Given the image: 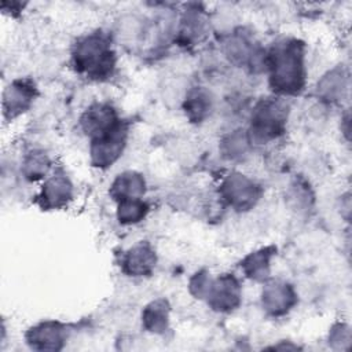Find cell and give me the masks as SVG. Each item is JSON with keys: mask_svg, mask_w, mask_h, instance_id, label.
<instances>
[{"mask_svg": "<svg viewBox=\"0 0 352 352\" xmlns=\"http://www.w3.org/2000/svg\"><path fill=\"white\" fill-rule=\"evenodd\" d=\"M72 59L78 73L94 80H103L111 76L116 66V52L110 37L102 32L91 33L78 40Z\"/></svg>", "mask_w": 352, "mask_h": 352, "instance_id": "obj_2", "label": "cell"}, {"mask_svg": "<svg viewBox=\"0 0 352 352\" xmlns=\"http://www.w3.org/2000/svg\"><path fill=\"white\" fill-rule=\"evenodd\" d=\"M36 85L29 78L14 80L3 92V113L7 120H12L25 113L36 98Z\"/></svg>", "mask_w": 352, "mask_h": 352, "instance_id": "obj_8", "label": "cell"}, {"mask_svg": "<svg viewBox=\"0 0 352 352\" xmlns=\"http://www.w3.org/2000/svg\"><path fill=\"white\" fill-rule=\"evenodd\" d=\"M144 192L146 180L140 173L135 170L120 173L110 186V197L117 202L126 199H140Z\"/></svg>", "mask_w": 352, "mask_h": 352, "instance_id": "obj_14", "label": "cell"}, {"mask_svg": "<svg viewBox=\"0 0 352 352\" xmlns=\"http://www.w3.org/2000/svg\"><path fill=\"white\" fill-rule=\"evenodd\" d=\"M289 117V104L282 99L267 98L260 100L252 113L248 136L250 143L264 144L286 131Z\"/></svg>", "mask_w": 352, "mask_h": 352, "instance_id": "obj_3", "label": "cell"}, {"mask_svg": "<svg viewBox=\"0 0 352 352\" xmlns=\"http://www.w3.org/2000/svg\"><path fill=\"white\" fill-rule=\"evenodd\" d=\"M270 85L279 95H297L305 85L304 44L286 38L272 45L265 54Z\"/></svg>", "mask_w": 352, "mask_h": 352, "instance_id": "obj_1", "label": "cell"}, {"mask_svg": "<svg viewBox=\"0 0 352 352\" xmlns=\"http://www.w3.org/2000/svg\"><path fill=\"white\" fill-rule=\"evenodd\" d=\"M73 197V186L63 175H55L45 180L38 195V204L43 209H60L67 205Z\"/></svg>", "mask_w": 352, "mask_h": 352, "instance_id": "obj_13", "label": "cell"}, {"mask_svg": "<svg viewBox=\"0 0 352 352\" xmlns=\"http://www.w3.org/2000/svg\"><path fill=\"white\" fill-rule=\"evenodd\" d=\"M348 91V74L342 67L327 72L318 82V96L327 103H338Z\"/></svg>", "mask_w": 352, "mask_h": 352, "instance_id": "obj_15", "label": "cell"}, {"mask_svg": "<svg viewBox=\"0 0 352 352\" xmlns=\"http://www.w3.org/2000/svg\"><path fill=\"white\" fill-rule=\"evenodd\" d=\"M351 342V330L344 323H337L329 333V344L334 349H346Z\"/></svg>", "mask_w": 352, "mask_h": 352, "instance_id": "obj_24", "label": "cell"}, {"mask_svg": "<svg viewBox=\"0 0 352 352\" xmlns=\"http://www.w3.org/2000/svg\"><path fill=\"white\" fill-rule=\"evenodd\" d=\"M157 264V254L150 243L139 242L128 249L121 258V270L129 276L150 275Z\"/></svg>", "mask_w": 352, "mask_h": 352, "instance_id": "obj_11", "label": "cell"}, {"mask_svg": "<svg viewBox=\"0 0 352 352\" xmlns=\"http://www.w3.org/2000/svg\"><path fill=\"white\" fill-rule=\"evenodd\" d=\"M208 305L216 312H231L239 307L242 300V289L239 280L232 274H223L212 279L206 294Z\"/></svg>", "mask_w": 352, "mask_h": 352, "instance_id": "obj_6", "label": "cell"}, {"mask_svg": "<svg viewBox=\"0 0 352 352\" xmlns=\"http://www.w3.org/2000/svg\"><path fill=\"white\" fill-rule=\"evenodd\" d=\"M212 96L201 87L190 89L184 98L183 109L191 122H202L212 111Z\"/></svg>", "mask_w": 352, "mask_h": 352, "instance_id": "obj_18", "label": "cell"}, {"mask_svg": "<svg viewBox=\"0 0 352 352\" xmlns=\"http://www.w3.org/2000/svg\"><path fill=\"white\" fill-rule=\"evenodd\" d=\"M226 55L235 65H248L252 67L265 65V52L254 47L252 38L243 33L232 34L226 43Z\"/></svg>", "mask_w": 352, "mask_h": 352, "instance_id": "obj_12", "label": "cell"}, {"mask_svg": "<svg viewBox=\"0 0 352 352\" xmlns=\"http://www.w3.org/2000/svg\"><path fill=\"white\" fill-rule=\"evenodd\" d=\"M297 302V294L292 285L283 280L265 282L261 292V305L271 316L286 315Z\"/></svg>", "mask_w": 352, "mask_h": 352, "instance_id": "obj_9", "label": "cell"}, {"mask_svg": "<svg viewBox=\"0 0 352 352\" xmlns=\"http://www.w3.org/2000/svg\"><path fill=\"white\" fill-rule=\"evenodd\" d=\"M170 305L165 298H155L142 312L143 327L154 334H164L169 329Z\"/></svg>", "mask_w": 352, "mask_h": 352, "instance_id": "obj_17", "label": "cell"}, {"mask_svg": "<svg viewBox=\"0 0 352 352\" xmlns=\"http://www.w3.org/2000/svg\"><path fill=\"white\" fill-rule=\"evenodd\" d=\"M121 122L117 111L109 103H95L89 106L80 120L81 129L91 140L113 131Z\"/></svg>", "mask_w": 352, "mask_h": 352, "instance_id": "obj_7", "label": "cell"}, {"mask_svg": "<svg viewBox=\"0 0 352 352\" xmlns=\"http://www.w3.org/2000/svg\"><path fill=\"white\" fill-rule=\"evenodd\" d=\"M249 146H250V140H249L248 132L238 129L231 132L221 140L220 148L226 158L241 160L248 154Z\"/></svg>", "mask_w": 352, "mask_h": 352, "instance_id": "obj_20", "label": "cell"}, {"mask_svg": "<svg viewBox=\"0 0 352 352\" xmlns=\"http://www.w3.org/2000/svg\"><path fill=\"white\" fill-rule=\"evenodd\" d=\"M148 206L140 199H126L118 202L117 219L121 224H135L146 217Z\"/></svg>", "mask_w": 352, "mask_h": 352, "instance_id": "obj_22", "label": "cell"}, {"mask_svg": "<svg viewBox=\"0 0 352 352\" xmlns=\"http://www.w3.org/2000/svg\"><path fill=\"white\" fill-rule=\"evenodd\" d=\"M67 338L66 327L54 320L41 322L26 333V342L36 351H59Z\"/></svg>", "mask_w": 352, "mask_h": 352, "instance_id": "obj_10", "label": "cell"}, {"mask_svg": "<svg viewBox=\"0 0 352 352\" xmlns=\"http://www.w3.org/2000/svg\"><path fill=\"white\" fill-rule=\"evenodd\" d=\"M205 18L202 12L197 10L187 11L182 19L180 29H179V43L183 45H191L199 41L205 34Z\"/></svg>", "mask_w": 352, "mask_h": 352, "instance_id": "obj_19", "label": "cell"}, {"mask_svg": "<svg viewBox=\"0 0 352 352\" xmlns=\"http://www.w3.org/2000/svg\"><path fill=\"white\" fill-rule=\"evenodd\" d=\"M221 198L235 210L245 212L252 209L261 197V187L250 177L232 172L220 184Z\"/></svg>", "mask_w": 352, "mask_h": 352, "instance_id": "obj_4", "label": "cell"}, {"mask_svg": "<svg viewBox=\"0 0 352 352\" xmlns=\"http://www.w3.org/2000/svg\"><path fill=\"white\" fill-rule=\"evenodd\" d=\"M210 283H212V278L209 276V274L206 271H199L197 274H194L190 279V283H188V289H190V293L195 297V298H199V300H205L206 298V294L209 292V287H210Z\"/></svg>", "mask_w": 352, "mask_h": 352, "instance_id": "obj_23", "label": "cell"}, {"mask_svg": "<svg viewBox=\"0 0 352 352\" xmlns=\"http://www.w3.org/2000/svg\"><path fill=\"white\" fill-rule=\"evenodd\" d=\"M50 158L47 157L45 153L34 150L30 151L22 162V173L23 176L33 182V180H38L43 176L47 175L48 169H50Z\"/></svg>", "mask_w": 352, "mask_h": 352, "instance_id": "obj_21", "label": "cell"}, {"mask_svg": "<svg viewBox=\"0 0 352 352\" xmlns=\"http://www.w3.org/2000/svg\"><path fill=\"white\" fill-rule=\"evenodd\" d=\"M276 252L275 246H265L249 253L241 263L243 274L253 280H265L271 270V258Z\"/></svg>", "mask_w": 352, "mask_h": 352, "instance_id": "obj_16", "label": "cell"}, {"mask_svg": "<svg viewBox=\"0 0 352 352\" xmlns=\"http://www.w3.org/2000/svg\"><path fill=\"white\" fill-rule=\"evenodd\" d=\"M126 125L121 122L113 131L92 139L89 147L91 164L100 169L111 166L121 157L126 144Z\"/></svg>", "mask_w": 352, "mask_h": 352, "instance_id": "obj_5", "label": "cell"}]
</instances>
